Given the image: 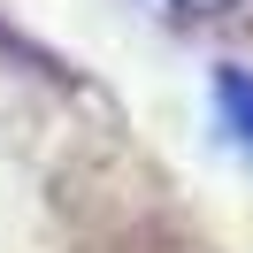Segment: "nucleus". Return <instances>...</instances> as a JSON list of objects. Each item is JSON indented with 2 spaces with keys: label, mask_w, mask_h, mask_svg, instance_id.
<instances>
[{
  "label": "nucleus",
  "mask_w": 253,
  "mask_h": 253,
  "mask_svg": "<svg viewBox=\"0 0 253 253\" xmlns=\"http://www.w3.org/2000/svg\"><path fill=\"white\" fill-rule=\"evenodd\" d=\"M176 8H200V16H215V8H230V0H176Z\"/></svg>",
  "instance_id": "f03ea898"
},
{
  "label": "nucleus",
  "mask_w": 253,
  "mask_h": 253,
  "mask_svg": "<svg viewBox=\"0 0 253 253\" xmlns=\"http://www.w3.org/2000/svg\"><path fill=\"white\" fill-rule=\"evenodd\" d=\"M215 115L238 154H253V77L246 69H215Z\"/></svg>",
  "instance_id": "f257e3e1"
}]
</instances>
